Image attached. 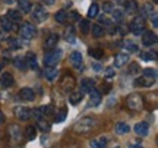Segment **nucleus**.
<instances>
[{
  "label": "nucleus",
  "mask_w": 158,
  "mask_h": 148,
  "mask_svg": "<svg viewBox=\"0 0 158 148\" xmlns=\"http://www.w3.org/2000/svg\"><path fill=\"white\" fill-rule=\"evenodd\" d=\"M97 122L94 119H91V117H84V119H81L75 125V132H78V133H86V132L92 131L94 128H95Z\"/></svg>",
  "instance_id": "nucleus-1"
},
{
  "label": "nucleus",
  "mask_w": 158,
  "mask_h": 148,
  "mask_svg": "<svg viewBox=\"0 0 158 148\" xmlns=\"http://www.w3.org/2000/svg\"><path fill=\"white\" fill-rule=\"evenodd\" d=\"M62 59V50H57V49H53V50H48L44 56V63L45 66H56L57 63L60 62Z\"/></svg>",
  "instance_id": "nucleus-2"
},
{
  "label": "nucleus",
  "mask_w": 158,
  "mask_h": 148,
  "mask_svg": "<svg viewBox=\"0 0 158 148\" xmlns=\"http://www.w3.org/2000/svg\"><path fill=\"white\" fill-rule=\"evenodd\" d=\"M129 29L130 32H133L135 35L143 34L145 32V21H143V18H135L129 23Z\"/></svg>",
  "instance_id": "nucleus-3"
},
{
  "label": "nucleus",
  "mask_w": 158,
  "mask_h": 148,
  "mask_svg": "<svg viewBox=\"0 0 158 148\" xmlns=\"http://www.w3.org/2000/svg\"><path fill=\"white\" fill-rule=\"evenodd\" d=\"M142 106H143V101H142V97L139 94H132L127 97V107L132 108V110H141Z\"/></svg>",
  "instance_id": "nucleus-4"
},
{
  "label": "nucleus",
  "mask_w": 158,
  "mask_h": 148,
  "mask_svg": "<svg viewBox=\"0 0 158 148\" xmlns=\"http://www.w3.org/2000/svg\"><path fill=\"white\" fill-rule=\"evenodd\" d=\"M19 31H21V34H22L23 38H27V40L34 38L35 34H37V28H35L32 23H23Z\"/></svg>",
  "instance_id": "nucleus-5"
},
{
  "label": "nucleus",
  "mask_w": 158,
  "mask_h": 148,
  "mask_svg": "<svg viewBox=\"0 0 158 148\" xmlns=\"http://www.w3.org/2000/svg\"><path fill=\"white\" fill-rule=\"evenodd\" d=\"M32 19H34L35 22H44L45 19H47V12L45 9H43L41 6H35L34 7V12H32Z\"/></svg>",
  "instance_id": "nucleus-6"
},
{
  "label": "nucleus",
  "mask_w": 158,
  "mask_h": 148,
  "mask_svg": "<svg viewBox=\"0 0 158 148\" xmlns=\"http://www.w3.org/2000/svg\"><path fill=\"white\" fill-rule=\"evenodd\" d=\"M15 114L18 116V119L21 120H28L32 116V110L28 107H16L15 108Z\"/></svg>",
  "instance_id": "nucleus-7"
},
{
  "label": "nucleus",
  "mask_w": 158,
  "mask_h": 148,
  "mask_svg": "<svg viewBox=\"0 0 158 148\" xmlns=\"http://www.w3.org/2000/svg\"><path fill=\"white\" fill-rule=\"evenodd\" d=\"M157 43V35L154 34V32H148V31H145L143 34H142V44L145 47H149L152 46V44H155Z\"/></svg>",
  "instance_id": "nucleus-8"
},
{
  "label": "nucleus",
  "mask_w": 158,
  "mask_h": 148,
  "mask_svg": "<svg viewBox=\"0 0 158 148\" xmlns=\"http://www.w3.org/2000/svg\"><path fill=\"white\" fill-rule=\"evenodd\" d=\"M70 62L73 65L75 68L78 69V70H82V54H81V51H73V53H70Z\"/></svg>",
  "instance_id": "nucleus-9"
},
{
  "label": "nucleus",
  "mask_w": 158,
  "mask_h": 148,
  "mask_svg": "<svg viewBox=\"0 0 158 148\" xmlns=\"http://www.w3.org/2000/svg\"><path fill=\"white\" fill-rule=\"evenodd\" d=\"M57 43H59V37L56 34H50L44 41V49L45 50H53V49H56Z\"/></svg>",
  "instance_id": "nucleus-10"
},
{
  "label": "nucleus",
  "mask_w": 158,
  "mask_h": 148,
  "mask_svg": "<svg viewBox=\"0 0 158 148\" xmlns=\"http://www.w3.org/2000/svg\"><path fill=\"white\" fill-rule=\"evenodd\" d=\"M101 103V94H100V91L98 90H95V88H92L89 91V106H98Z\"/></svg>",
  "instance_id": "nucleus-11"
},
{
  "label": "nucleus",
  "mask_w": 158,
  "mask_h": 148,
  "mask_svg": "<svg viewBox=\"0 0 158 148\" xmlns=\"http://www.w3.org/2000/svg\"><path fill=\"white\" fill-rule=\"evenodd\" d=\"M45 79L50 81V82H53L54 79H57V76H59V69L57 68H53V66H47L45 68Z\"/></svg>",
  "instance_id": "nucleus-12"
},
{
  "label": "nucleus",
  "mask_w": 158,
  "mask_h": 148,
  "mask_svg": "<svg viewBox=\"0 0 158 148\" xmlns=\"http://www.w3.org/2000/svg\"><path fill=\"white\" fill-rule=\"evenodd\" d=\"M148 131H149V126H148L147 122H139V123L135 125V132H136V135H139V137L148 135Z\"/></svg>",
  "instance_id": "nucleus-13"
},
{
  "label": "nucleus",
  "mask_w": 158,
  "mask_h": 148,
  "mask_svg": "<svg viewBox=\"0 0 158 148\" xmlns=\"http://www.w3.org/2000/svg\"><path fill=\"white\" fill-rule=\"evenodd\" d=\"M19 97L22 98V100H25V101H32L35 98V92L31 88H22L19 91Z\"/></svg>",
  "instance_id": "nucleus-14"
},
{
  "label": "nucleus",
  "mask_w": 158,
  "mask_h": 148,
  "mask_svg": "<svg viewBox=\"0 0 158 148\" xmlns=\"http://www.w3.org/2000/svg\"><path fill=\"white\" fill-rule=\"evenodd\" d=\"M75 87V79H73V76H70V75H66L64 78H63L62 81V88L64 90V91H70L72 88Z\"/></svg>",
  "instance_id": "nucleus-15"
},
{
  "label": "nucleus",
  "mask_w": 158,
  "mask_h": 148,
  "mask_svg": "<svg viewBox=\"0 0 158 148\" xmlns=\"http://www.w3.org/2000/svg\"><path fill=\"white\" fill-rule=\"evenodd\" d=\"M25 59V63H27V68L29 69H37L38 65H37V57H35L34 53H27V56L23 57Z\"/></svg>",
  "instance_id": "nucleus-16"
},
{
  "label": "nucleus",
  "mask_w": 158,
  "mask_h": 148,
  "mask_svg": "<svg viewBox=\"0 0 158 148\" xmlns=\"http://www.w3.org/2000/svg\"><path fill=\"white\" fill-rule=\"evenodd\" d=\"M6 18H9L12 22H19L22 19V12L16 11V9H9L6 13Z\"/></svg>",
  "instance_id": "nucleus-17"
},
{
  "label": "nucleus",
  "mask_w": 158,
  "mask_h": 148,
  "mask_svg": "<svg viewBox=\"0 0 158 148\" xmlns=\"http://www.w3.org/2000/svg\"><path fill=\"white\" fill-rule=\"evenodd\" d=\"M127 62H129V56L124 54V53H120V54H117L116 59H114V66H116V68H122V66H124Z\"/></svg>",
  "instance_id": "nucleus-18"
},
{
  "label": "nucleus",
  "mask_w": 158,
  "mask_h": 148,
  "mask_svg": "<svg viewBox=\"0 0 158 148\" xmlns=\"http://www.w3.org/2000/svg\"><path fill=\"white\" fill-rule=\"evenodd\" d=\"M0 84H2V87H5V88L12 87V84H13V76H12L9 72H5V74L2 75V78H0Z\"/></svg>",
  "instance_id": "nucleus-19"
},
{
  "label": "nucleus",
  "mask_w": 158,
  "mask_h": 148,
  "mask_svg": "<svg viewBox=\"0 0 158 148\" xmlns=\"http://www.w3.org/2000/svg\"><path fill=\"white\" fill-rule=\"evenodd\" d=\"M89 145H91V148H106V145H107V138L106 137L97 138L94 141H91Z\"/></svg>",
  "instance_id": "nucleus-20"
},
{
  "label": "nucleus",
  "mask_w": 158,
  "mask_h": 148,
  "mask_svg": "<svg viewBox=\"0 0 158 148\" xmlns=\"http://www.w3.org/2000/svg\"><path fill=\"white\" fill-rule=\"evenodd\" d=\"M155 82V79H151V78H147V76H141L139 79L135 81L136 87H151Z\"/></svg>",
  "instance_id": "nucleus-21"
},
{
  "label": "nucleus",
  "mask_w": 158,
  "mask_h": 148,
  "mask_svg": "<svg viewBox=\"0 0 158 148\" xmlns=\"http://www.w3.org/2000/svg\"><path fill=\"white\" fill-rule=\"evenodd\" d=\"M0 25H2V28H3V31H6V32H10L12 29L15 28V25H13V22H12L9 18H2L0 19Z\"/></svg>",
  "instance_id": "nucleus-22"
},
{
  "label": "nucleus",
  "mask_w": 158,
  "mask_h": 148,
  "mask_svg": "<svg viewBox=\"0 0 158 148\" xmlns=\"http://www.w3.org/2000/svg\"><path fill=\"white\" fill-rule=\"evenodd\" d=\"M114 131H116V133L123 135V133H127V132L130 131V128H129L127 123H124V122H118V123H116V126H114Z\"/></svg>",
  "instance_id": "nucleus-23"
},
{
  "label": "nucleus",
  "mask_w": 158,
  "mask_h": 148,
  "mask_svg": "<svg viewBox=\"0 0 158 148\" xmlns=\"http://www.w3.org/2000/svg\"><path fill=\"white\" fill-rule=\"evenodd\" d=\"M92 88H94V81L82 79V82H81V92H89Z\"/></svg>",
  "instance_id": "nucleus-24"
},
{
  "label": "nucleus",
  "mask_w": 158,
  "mask_h": 148,
  "mask_svg": "<svg viewBox=\"0 0 158 148\" xmlns=\"http://www.w3.org/2000/svg\"><path fill=\"white\" fill-rule=\"evenodd\" d=\"M82 97H84V92H81V91H76V92H72L70 94V97H69V100H70V103L72 104H78V103L82 101Z\"/></svg>",
  "instance_id": "nucleus-25"
},
{
  "label": "nucleus",
  "mask_w": 158,
  "mask_h": 148,
  "mask_svg": "<svg viewBox=\"0 0 158 148\" xmlns=\"http://www.w3.org/2000/svg\"><path fill=\"white\" fill-rule=\"evenodd\" d=\"M124 7H126V12L133 13V12L138 11V3L135 0H127V2H124Z\"/></svg>",
  "instance_id": "nucleus-26"
},
{
  "label": "nucleus",
  "mask_w": 158,
  "mask_h": 148,
  "mask_svg": "<svg viewBox=\"0 0 158 148\" xmlns=\"http://www.w3.org/2000/svg\"><path fill=\"white\" fill-rule=\"evenodd\" d=\"M19 7L23 13H28L32 7V3H31V0H19Z\"/></svg>",
  "instance_id": "nucleus-27"
},
{
  "label": "nucleus",
  "mask_w": 158,
  "mask_h": 148,
  "mask_svg": "<svg viewBox=\"0 0 158 148\" xmlns=\"http://www.w3.org/2000/svg\"><path fill=\"white\" fill-rule=\"evenodd\" d=\"M54 19H56L59 23H64L66 21H68V12L66 11H59L54 15Z\"/></svg>",
  "instance_id": "nucleus-28"
},
{
  "label": "nucleus",
  "mask_w": 158,
  "mask_h": 148,
  "mask_svg": "<svg viewBox=\"0 0 158 148\" xmlns=\"http://www.w3.org/2000/svg\"><path fill=\"white\" fill-rule=\"evenodd\" d=\"M35 135H37V128L35 126H27V129H25V137L27 139H34Z\"/></svg>",
  "instance_id": "nucleus-29"
},
{
  "label": "nucleus",
  "mask_w": 158,
  "mask_h": 148,
  "mask_svg": "<svg viewBox=\"0 0 158 148\" xmlns=\"http://www.w3.org/2000/svg\"><path fill=\"white\" fill-rule=\"evenodd\" d=\"M92 35L95 37V38H100V37H102L104 35V29L101 28V25H92Z\"/></svg>",
  "instance_id": "nucleus-30"
},
{
  "label": "nucleus",
  "mask_w": 158,
  "mask_h": 148,
  "mask_svg": "<svg viewBox=\"0 0 158 148\" xmlns=\"http://www.w3.org/2000/svg\"><path fill=\"white\" fill-rule=\"evenodd\" d=\"M64 38H66V41H69V43H75V29H73V27H69V28L66 29Z\"/></svg>",
  "instance_id": "nucleus-31"
},
{
  "label": "nucleus",
  "mask_w": 158,
  "mask_h": 148,
  "mask_svg": "<svg viewBox=\"0 0 158 148\" xmlns=\"http://www.w3.org/2000/svg\"><path fill=\"white\" fill-rule=\"evenodd\" d=\"M15 66H16L18 69H19V70H27V63H25V59H22V57H16V59H15Z\"/></svg>",
  "instance_id": "nucleus-32"
},
{
  "label": "nucleus",
  "mask_w": 158,
  "mask_h": 148,
  "mask_svg": "<svg viewBox=\"0 0 158 148\" xmlns=\"http://www.w3.org/2000/svg\"><path fill=\"white\" fill-rule=\"evenodd\" d=\"M9 133H10V137H13V139H15V141H18V139H19V137H21L19 128H18L16 125H12L10 128H9Z\"/></svg>",
  "instance_id": "nucleus-33"
},
{
  "label": "nucleus",
  "mask_w": 158,
  "mask_h": 148,
  "mask_svg": "<svg viewBox=\"0 0 158 148\" xmlns=\"http://www.w3.org/2000/svg\"><path fill=\"white\" fill-rule=\"evenodd\" d=\"M123 47H124V50L127 51V53H135V51H138V46H136L133 41H126Z\"/></svg>",
  "instance_id": "nucleus-34"
},
{
  "label": "nucleus",
  "mask_w": 158,
  "mask_h": 148,
  "mask_svg": "<svg viewBox=\"0 0 158 148\" xmlns=\"http://www.w3.org/2000/svg\"><path fill=\"white\" fill-rule=\"evenodd\" d=\"M89 56L94 59H101L104 56V51L101 49H89Z\"/></svg>",
  "instance_id": "nucleus-35"
},
{
  "label": "nucleus",
  "mask_w": 158,
  "mask_h": 148,
  "mask_svg": "<svg viewBox=\"0 0 158 148\" xmlns=\"http://www.w3.org/2000/svg\"><path fill=\"white\" fill-rule=\"evenodd\" d=\"M98 15V5L97 3H92L89 6V9H88V16L89 18H95Z\"/></svg>",
  "instance_id": "nucleus-36"
},
{
  "label": "nucleus",
  "mask_w": 158,
  "mask_h": 148,
  "mask_svg": "<svg viewBox=\"0 0 158 148\" xmlns=\"http://www.w3.org/2000/svg\"><path fill=\"white\" fill-rule=\"evenodd\" d=\"M79 23H81V31H82L84 34H88V32H89V28H91L89 22H88V21H84V19H81Z\"/></svg>",
  "instance_id": "nucleus-37"
},
{
  "label": "nucleus",
  "mask_w": 158,
  "mask_h": 148,
  "mask_svg": "<svg viewBox=\"0 0 158 148\" xmlns=\"http://www.w3.org/2000/svg\"><path fill=\"white\" fill-rule=\"evenodd\" d=\"M142 13H143V16H151L154 13V7L149 3H147V5L143 6V9H142Z\"/></svg>",
  "instance_id": "nucleus-38"
},
{
  "label": "nucleus",
  "mask_w": 158,
  "mask_h": 148,
  "mask_svg": "<svg viewBox=\"0 0 158 148\" xmlns=\"http://www.w3.org/2000/svg\"><path fill=\"white\" fill-rule=\"evenodd\" d=\"M143 76L151 78V79H157V72H155L154 69H145V70H143Z\"/></svg>",
  "instance_id": "nucleus-39"
},
{
  "label": "nucleus",
  "mask_w": 158,
  "mask_h": 148,
  "mask_svg": "<svg viewBox=\"0 0 158 148\" xmlns=\"http://www.w3.org/2000/svg\"><path fill=\"white\" fill-rule=\"evenodd\" d=\"M102 9H104V12H107V13H111V12H114V5L111 2H104L102 3Z\"/></svg>",
  "instance_id": "nucleus-40"
},
{
  "label": "nucleus",
  "mask_w": 158,
  "mask_h": 148,
  "mask_svg": "<svg viewBox=\"0 0 158 148\" xmlns=\"http://www.w3.org/2000/svg\"><path fill=\"white\" fill-rule=\"evenodd\" d=\"M9 44H10V49H21V47H22V41L16 40V38H10V40H9Z\"/></svg>",
  "instance_id": "nucleus-41"
},
{
  "label": "nucleus",
  "mask_w": 158,
  "mask_h": 148,
  "mask_svg": "<svg viewBox=\"0 0 158 148\" xmlns=\"http://www.w3.org/2000/svg\"><path fill=\"white\" fill-rule=\"evenodd\" d=\"M64 119H66V108H62L56 116V123H60V122H63Z\"/></svg>",
  "instance_id": "nucleus-42"
},
{
  "label": "nucleus",
  "mask_w": 158,
  "mask_h": 148,
  "mask_svg": "<svg viewBox=\"0 0 158 148\" xmlns=\"http://www.w3.org/2000/svg\"><path fill=\"white\" fill-rule=\"evenodd\" d=\"M38 128L43 132H48V131H50V125H48L47 122H44V120H41V119L38 120Z\"/></svg>",
  "instance_id": "nucleus-43"
},
{
  "label": "nucleus",
  "mask_w": 158,
  "mask_h": 148,
  "mask_svg": "<svg viewBox=\"0 0 158 148\" xmlns=\"http://www.w3.org/2000/svg\"><path fill=\"white\" fill-rule=\"evenodd\" d=\"M142 59L143 60H155V51H152V53H142Z\"/></svg>",
  "instance_id": "nucleus-44"
},
{
  "label": "nucleus",
  "mask_w": 158,
  "mask_h": 148,
  "mask_svg": "<svg viewBox=\"0 0 158 148\" xmlns=\"http://www.w3.org/2000/svg\"><path fill=\"white\" fill-rule=\"evenodd\" d=\"M114 15V19L117 21V22H120V21H123V12H120V11H116V12H111Z\"/></svg>",
  "instance_id": "nucleus-45"
},
{
  "label": "nucleus",
  "mask_w": 158,
  "mask_h": 148,
  "mask_svg": "<svg viewBox=\"0 0 158 148\" xmlns=\"http://www.w3.org/2000/svg\"><path fill=\"white\" fill-rule=\"evenodd\" d=\"M138 72V63H132L129 69V74H136Z\"/></svg>",
  "instance_id": "nucleus-46"
},
{
  "label": "nucleus",
  "mask_w": 158,
  "mask_h": 148,
  "mask_svg": "<svg viewBox=\"0 0 158 148\" xmlns=\"http://www.w3.org/2000/svg\"><path fill=\"white\" fill-rule=\"evenodd\" d=\"M106 76H107V78H111V76H114V69L113 68H108L107 70H106Z\"/></svg>",
  "instance_id": "nucleus-47"
},
{
  "label": "nucleus",
  "mask_w": 158,
  "mask_h": 148,
  "mask_svg": "<svg viewBox=\"0 0 158 148\" xmlns=\"http://www.w3.org/2000/svg\"><path fill=\"white\" fill-rule=\"evenodd\" d=\"M152 25L157 28L158 27V16H157V13H152Z\"/></svg>",
  "instance_id": "nucleus-48"
},
{
  "label": "nucleus",
  "mask_w": 158,
  "mask_h": 148,
  "mask_svg": "<svg viewBox=\"0 0 158 148\" xmlns=\"http://www.w3.org/2000/svg\"><path fill=\"white\" fill-rule=\"evenodd\" d=\"M92 69H94L95 72H100V70H101V65H100V63H94V65H92Z\"/></svg>",
  "instance_id": "nucleus-49"
},
{
  "label": "nucleus",
  "mask_w": 158,
  "mask_h": 148,
  "mask_svg": "<svg viewBox=\"0 0 158 148\" xmlns=\"http://www.w3.org/2000/svg\"><path fill=\"white\" fill-rule=\"evenodd\" d=\"M100 22H101V23H104V25H111V22L108 21L107 18H104V16H102L101 19H100Z\"/></svg>",
  "instance_id": "nucleus-50"
},
{
  "label": "nucleus",
  "mask_w": 158,
  "mask_h": 148,
  "mask_svg": "<svg viewBox=\"0 0 158 148\" xmlns=\"http://www.w3.org/2000/svg\"><path fill=\"white\" fill-rule=\"evenodd\" d=\"M72 18H73L75 21H81V16H79L78 13H75V12H73V13H72Z\"/></svg>",
  "instance_id": "nucleus-51"
},
{
  "label": "nucleus",
  "mask_w": 158,
  "mask_h": 148,
  "mask_svg": "<svg viewBox=\"0 0 158 148\" xmlns=\"http://www.w3.org/2000/svg\"><path fill=\"white\" fill-rule=\"evenodd\" d=\"M3 122H5V116H3V113L0 112V125H2Z\"/></svg>",
  "instance_id": "nucleus-52"
},
{
  "label": "nucleus",
  "mask_w": 158,
  "mask_h": 148,
  "mask_svg": "<svg viewBox=\"0 0 158 148\" xmlns=\"http://www.w3.org/2000/svg\"><path fill=\"white\" fill-rule=\"evenodd\" d=\"M44 2H45V5H53L56 0H44Z\"/></svg>",
  "instance_id": "nucleus-53"
},
{
  "label": "nucleus",
  "mask_w": 158,
  "mask_h": 148,
  "mask_svg": "<svg viewBox=\"0 0 158 148\" xmlns=\"http://www.w3.org/2000/svg\"><path fill=\"white\" fill-rule=\"evenodd\" d=\"M3 2H5V3H10V5H12V3H13L15 0H3Z\"/></svg>",
  "instance_id": "nucleus-54"
},
{
  "label": "nucleus",
  "mask_w": 158,
  "mask_h": 148,
  "mask_svg": "<svg viewBox=\"0 0 158 148\" xmlns=\"http://www.w3.org/2000/svg\"><path fill=\"white\" fill-rule=\"evenodd\" d=\"M0 40H5V34L3 32H0Z\"/></svg>",
  "instance_id": "nucleus-55"
},
{
  "label": "nucleus",
  "mask_w": 158,
  "mask_h": 148,
  "mask_svg": "<svg viewBox=\"0 0 158 148\" xmlns=\"http://www.w3.org/2000/svg\"><path fill=\"white\" fill-rule=\"evenodd\" d=\"M130 148H142L141 145H130Z\"/></svg>",
  "instance_id": "nucleus-56"
},
{
  "label": "nucleus",
  "mask_w": 158,
  "mask_h": 148,
  "mask_svg": "<svg viewBox=\"0 0 158 148\" xmlns=\"http://www.w3.org/2000/svg\"><path fill=\"white\" fill-rule=\"evenodd\" d=\"M118 3H120V5H124V2H126V0H117Z\"/></svg>",
  "instance_id": "nucleus-57"
},
{
  "label": "nucleus",
  "mask_w": 158,
  "mask_h": 148,
  "mask_svg": "<svg viewBox=\"0 0 158 148\" xmlns=\"http://www.w3.org/2000/svg\"><path fill=\"white\" fill-rule=\"evenodd\" d=\"M0 70H2V65H0Z\"/></svg>",
  "instance_id": "nucleus-58"
},
{
  "label": "nucleus",
  "mask_w": 158,
  "mask_h": 148,
  "mask_svg": "<svg viewBox=\"0 0 158 148\" xmlns=\"http://www.w3.org/2000/svg\"><path fill=\"white\" fill-rule=\"evenodd\" d=\"M116 148H120V147H116Z\"/></svg>",
  "instance_id": "nucleus-59"
}]
</instances>
